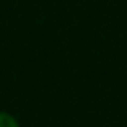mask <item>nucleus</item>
Returning a JSON list of instances; mask_svg holds the SVG:
<instances>
[{
    "label": "nucleus",
    "instance_id": "obj_1",
    "mask_svg": "<svg viewBox=\"0 0 127 127\" xmlns=\"http://www.w3.org/2000/svg\"><path fill=\"white\" fill-rule=\"evenodd\" d=\"M0 127H19V124L11 114L0 111Z\"/></svg>",
    "mask_w": 127,
    "mask_h": 127
}]
</instances>
